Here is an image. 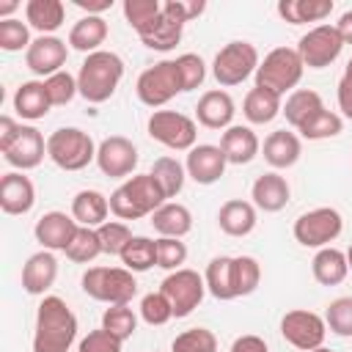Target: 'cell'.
<instances>
[{
	"mask_svg": "<svg viewBox=\"0 0 352 352\" xmlns=\"http://www.w3.org/2000/svg\"><path fill=\"white\" fill-rule=\"evenodd\" d=\"M77 338V316L66 300L47 294L36 311L33 352H69Z\"/></svg>",
	"mask_w": 352,
	"mask_h": 352,
	"instance_id": "obj_1",
	"label": "cell"
},
{
	"mask_svg": "<svg viewBox=\"0 0 352 352\" xmlns=\"http://www.w3.org/2000/svg\"><path fill=\"white\" fill-rule=\"evenodd\" d=\"M121 77H124V60L116 52L99 50V52L85 55L77 72V91L85 102L102 104L116 94Z\"/></svg>",
	"mask_w": 352,
	"mask_h": 352,
	"instance_id": "obj_2",
	"label": "cell"
},
{
	"mask_svg": "<svg viewBox=\"0 0 352 352\" xmlns=\"http://www.w3.org/2000/svg\"><path fill=\"white\" fill-rule=\"evenodd\" d=\"M107 201H110V212L116 217L140 220L146 214H154L168 198L151 173H140V176H129L118 190L110 192Z\"/></svg>",
	"mask_w": 352,
	"mask_h": 352,
	"instance_id": "obj_3",
	"label": "cell"
},
{
	"mask_svg": "<svg viewBox=\"0 0 352 352\" xmlns=\"http://www.w3.org/2000/svg\"><path fill=\"white\" fill-rule=\"evenodd\" d=\"M82 292L107 305H129L138 294V280L126 267H91L82 275Z\"/></svg>",
	"mask_w": 352,
	"mask_h": 352,
	"instance_id": "obj_4",
	"label": "cell"
},
{
	"mask_svg": "<svg viewBox=\"0 0 352 352\" xmlns=\"http://www.w3.org/2000/svg\"><path fill=\"white\" fill-rule=\"evenodd\" d=\"M305 63L300 58L297 50L292 47H275L272 52H267V58L258 63L256 69V85L267 88L278 96H283L286 91H294V85L302 80Z\"/></svg>",
	"mask_w": 352,
	"mask_h": 352,
	"instance_id": "obj_5",
	"label": "cell"
},
{
	"mask_svg": "<svg viewBox=\"0 0 352 352\" xmlns=\"http://www.w3.org/2000/svg\"><path fill=\"white\" fill-rule=\"evenodd\" d=\"M94 138L77 126H60L47 138V157L63 170H82L96 160Z\"/></svg>",
	"mask_w": 352,
	"mask_h": 352,
	"instance_id": "obj_6",
	"label": "cell"
},
{
	"mask_svg": "<svg viewBox=\"0 0 352 352\" xmlns=\"http://www.w3.org/2000/svg\"><path fill=\"white\" fill-rule=\"evenodd\" d=\"M258 63H261V60H258V50H256L250 41H228V44L214 55L212 74H214V80H217L223 88H231V85L245 82L250 74H256Z\"/></svg>",
	"mask_w": 352,
	"mask_h": 352,
	"instance_id": "obj_7",
	"label": "cell"
},
{
	"mask_svg": "<svg viewBox=\"0 0 352 352\" xmlns=\"http://www.w3.org/2000/svg\"><path fill=\"white\" fill-rule=\"evenodd\" d=\"M135 91H138V99H140L146 107H162L165 102H170L176 94L184 91L176 60H160V63L148 66V69L138 77Z\"/></svg>",
	"mask_w": 352,
	"mask_h": 352,
	"instance_id": "obj_8",
	"label": "cell"
},
{
	"mask_svg": "<svg viewBox=\"0 0 352 352\" xmlns=\"http://www.w3.org/2000/svg\"><path fill=\"white\" fill-rule=\"evenodd\" d=\"M294 239L302 248H327L344 231V217L333 206H316L294 220Z\"/></svg>",
	"mask_w": 352,
	"mask_h": 352,
	"instance_id": "obj_9",
	"label": "cell"
},
{
	"mask_svg": "<svg viewBox=\"0 0 352 352\" xmlns=\"http://www.w3.org/2000/svg\"><path fill=\"white\" fill-rule=\"evenodd\" d=\"M148 135H151V140L162 143L165 148L190 151V148H195L198 126L184 113H176V110H154L151 118H148Z\"/></svg>",
	"mask_w": 352,
	"mask_h": 352,
	"instance_id": "obj_10",
	"label": "cell"
},
{
	"mask_svg": "<svg viewBox=\"0 0 352 352\" xmlns=\"http://www.w3.org/2000/svg\"><path fill=\"white\" fill-rule=\"evenodd\" d=\"M160 292L168 297V302H170V308H173V316L182 319V316H190V314L201 305L204 292H206V280H204L195 270L182 267V270L170 272V275L162 280Z\"/></svg>",
	"mask_w": 352,
	"mask_h": 352,
	"instance_id": "obj_11",
	"label": "cell"
},
{
	"mask_svg": "<svg viewBox=\"0 0 352 352\" xmlns=\"http://www.w3.org/2000/svg\"><path fill=\"white\" fill-rule=\"evenodd\" d=\"M280 336L294 346V349H302V352H314L324 344V336H327V324L319 314L314 311H302V308H294V311H286L283 319H280Z\"/></svg>",
	"mask_w": 352,
	"mask_h": 352,
	"instance_id": "obj_12",
	"label": "cell"
},
{
	"mask_svg": "<svg viewBox=\"0 0 352 352\" xmlns=\"http://www.w3.org/2000/svg\"><path fill=\"white\" fill-rule=\"evenodd\" d=\"M341 50H344V41H341L336 25H316L297 44V52H300V58L308 69L330 66L341 55Z\"/></svg>",
	"mask_w": 352,
	"mask_h": 352,
	"instance_id": "obj_13",
	"label": "cell"
},
{
	"mask_svg": "<svg viewBox=\"0 0 352 352\" xmlns=\"http://www.w3.org/2000/svg\"><path fill=\"white\" fill-rule=\"evenodd\" d=\"M184 22H187L184 0H168V3H162L160 19L154 22V28H151L146 36H140V41H143L148 50L168 52V50H173V47L182 41Z\"/></svg>",
	"mask_w": 352,
	"mask_h": 352,
	"instance_id": "obj_14",
	"label": "cell"
},
{
	"mask_svg": "<svg viewBox=\"0 0 352 352\" xmlns=\"http://www.w3.org/2000/svg\"><path fill=\"white\" fill-rule=\"evenodd\" d=\"M96 165H99V170L104 176H113V179L129 176L138 168V148H135V143L129 138L110 135L96 148Z\"/></svg>",
	"mask_w": 352,
	"mask_h": 352,
	"instance_id": "obj_15",
	"label": "cell"
},
{
	"mask_svg": "<svg viewBox=\"0 0 352 352\" xmlns=\"http://www.w3.org/2000/svg\"><path fill=\"white\" fill-rule=\"evenodd\" d=\"M66 55H69V47H66L63 38H58V36H38V38H33V44L25 52V66L33 74L47 80V77L63 72Z\"/></svg>",
	"mask_w": 352,
	"mask_h": 352,
	"instance_id": "obj_16",
	"label": "cell"
},
{
	"mask_svg": "<svg viewBox=\"0 0 352 352\" xmlns=\"http://www.w3.org/2000/svg\"><path fill=\"white\" fill-rule=\"evenodd\" d=\"M47 154V140L44 135L36 129V126H19L16 138L11 140L8 148H3V157L8 165H14L16 170H30V168H38L41 160Z\"/></svg>",
	"mask_w": 352,
	"mask_h": 352,
	"instance_id": "obj_17",
	"label": "cell"
},
{
	"mask_svg": "<svg viewBox=\"0 0 352 352\" xmlns=\"http://www.w3.org/2000/svg\"><path fill=\"white\" fill-rule=\"evenodd\" d=\"M226 154L220 146H212V143H201L195 148L187 151V176L195 182V184H214L223 173H226Z\"/></svg>",
	"mask_w": 352,
	"mask_h": 352,
	"instance_id": "obj_18",
	"label": "cell"
},
{
	"mask_svg": "<svg viewBox=\"0 0 352 352\" xmlns=\"http://www.w3.org/2000/svg\"><path fill=\"white\" fill-rule=\"evenodd\" d=\"M77 220L66 212H47L36 220V242L44 248V250H66L69 242L74 239L77 234Z\"/></svg>",
	"mask_w": 352,
	"mask_h": 352,
	"instance_id": "obj_19",
	"label": "cell"
},
{
	"mask_svg": "<svg viewBox=\"0 0 352 352\" xmlns=\"http://www.w3.org/2000/svg\"><path fill=\"white\" fill-rule=\"evenodd\" d=\"M33 204H36V187L25 173L14 170L0 179V209L6 214H28Z\"/></svg>",
	"mask_w": 352,
	"mask_h": 352,
	"instance_id": "obj_20",
	"label": "cell"
},
{
	"mask_svg": "<svg viewBox=\"0 0 352 352\" xmlns=\"http://www.w3.org/2000/svg\"><path fill=\"white\" fill-rule=\"evenodd\" d=\"M234 99L226 91H206L195 104V118L206 129H228L234 121Z\"/></svg>",
	"mask_w": 352,
	"mask_h": 352,
	"instance_id": "obj_21",
	"label": "cell"
},
{
	"mask_svg": "<svg viewBox=\"0 0 352 352\" xmlns=\"http://www.w3.org/2000/svg\"><path fill=\"white\" fill-rule=\"evenodd\" d=\"M55 278H58V258L52 256V250L33 253L22 267V289L28 294H44L47 289H52Z\"/></svg>",
	"mask_w": 352,
	"mask_h": 352,
	"instance_id": "obj_22",
	"label": "cell"
},
{
	"mask_svg": "<svg viewBox=\"0 0 352 352\" xmlns=\"http://www.w3.org/2000/svg\"><path fill=\"white\" fill-rule=\"evenodd\" d=\"M220 148H223V154H226V160L231 165H248L258 154L261 143H258V138H256V132L250 126L231 124L220 138Z\"/></svg>",
	"mask_w": 352,
	"mask_h": 352,
	"instance_id": "obj_23",
	"label": "cell"
},
{
	"mask_svg": "<svg viewBox=\"0 0 352 352\" xmlns=\"http://www.w3.org/2000/svg\"><path fill=\"white\" fill-rule=\"evenodd\" d=\"M289 195H292V187L280 173H264L250 187L253 206L261 212H280L289 204Z\"/></svg>",
	"mask_w": 352,
	"mask_h": 352,
	"instance_id": "obj_24",
	"label": "cell"
},
{
	"mask_svg": "<svg viewBox=\"0 0 352 352\" xmlns=\"http://www.w3.org/2000/svg\"><path fill=\"white\" fill-rule=\"evenodd\" d=\"M302 154V143L294 132L289 129H275L270 132V138L264 140V160L272 165V168H292Z\"/></svg>",
	"mask_w": 352,
	"mask_h": 352,
	"instance_id": "obj_25",
	"label": "cell"
},
{
	"mask_svg": "<svg viewBox=\"0 0 352 352\" xmlns=\"http://www.w3.org/2000/svg\"><path fill=\"white\" fill-rule=\"evenodd\" d=\"M107 212H110V201L99 190H80L72 201V217L77 220V226H85V228L104 226Z\"/></svg>",
	"mask_w": 352,
	"mask_h": 352,
	"instance_id": "obj_26",
	"label": "cell"
},
{
	"mask_svg": "<svg viewBox=\"0 0 352 352\" xmlns=\"http://www.w3.org/2000/svg\"><path fill=\"white\" fill-rule=\"evenodd\" d=\"M217 223L220 231L228 236H248L256 228V206L250 201H226L217 212Z\"/></svg>",
	"mask_w": 352,
	"mask_h": 352,
	"instance_id": "obj_27",
	"label": "cell"
},
{
	"mask_svg": "<svg viewBox=\"0 0 352 352\" xmlns=\"http://www.w3.org/2000/svg\"><path fill=\"white\" fill-rule=\"evenodd\" d=\"M311 272L316 278V283L322 286H338L344 283V278L349 275V264H346V253L338 248H319L314 261H311Z\"/></svg>",
	"mask_w": 352,
	"mask_h": 352,
	"instance_id": "obj_28",
	"label": "cell"
},
{
	"mask_svg": "<svg viewBox=\"0 0 352 352\" xmlns=\"http://www.w3.org/2000/svg\"><path fill=\"white\" fill-rule=\"evenodd\" d=\"M50 107H52V102H50V96H47L44 80H41V82H38V80H28V82H22V85L16 88V94H14V110H16V116H22V118H28V121L44 118V116L50 113Z\"/></svg>",
	"mask_w": 352,
	"mask_h": 352,
	"instance_id": "obj_29",
	"label": "cell"
},
{
	"mask_svg": "<svg viewBox=\"0 0 352 352\" xmlns=\"http://www.w3.org/2000/svg\"><path fill=\"white\" fill-rule=\"evenodd\" d=\"M151 226L160 236H173V239H182L184 234H190L192 228V214L184 204H176V201H165L154 214H151Z\"/></svg>",
	"mask_w": 352,
	"mask_h": 352,
	"instance_id": "obj_30",
	"label": "cell"
},
{
	"mask_svg": "<svg viewBox=\"0 0 352 352\" xmlns=\"http://www.w3.org/2000/svg\"><path fill=\"white\" fill-rule=\"evenodd\" d=\"M280 19L289 25H305V22H322L333 14V0H280L278 3Z\"/></svg>",
	"mask_w": 352,
	"mask_h": 352,
	"instance_id": "obj_31",
	"label": "cell"
},
{
	"mask_svg": "<svg viewBox=\"0 0 352 352\" xmlns=\"http://www.w3.org/2000/svg\"><path fill=\"white\" fill-rule=\"evenodd\" d=\"M63 3L60 0H30L25 6V19L33 30H38L41 36H52L60 25H63Z\"/></svg>",
	"mask_w": 352,
	"mask_h": 352,
	"instance_id": "obj_32",
	"label": "cell"
},
{
	"mask_svg": "<svg viewBox=\"0 0 352 352\" xmlns=\"http://www.w3.org/2000/svg\"><path fill=\"white\" fill-rule=\"evenodd\" d=\"M107 38V22L102 16H82L69 30V47L80 52H99V44Z\"/></svg>",
	"mask_w": 352,
	"mask_h": 352,
	"instance_id": "obj_33",
	"label": "cell"
},
{
	"mask_svg": "<svg viewBox=\"0 0 352 352\" xmlns=\"http://www.w3.org/2000/svg\"><path fill=\"white\" fill-rule=\"evenodd\" d=\"M283 104H280V96L267 91V88H250L245 102H242V113L250 124H270L275 116H280Z\"/></svg>",
	"mask_w": 352,
	"mask_h": 352,
	"instance_id": "obj_34",
	"label": "cell"
},
{
	"mask_svg": "<svg viewBox=\"0 0 352 352\" xmlns=\"http://www.w3.org/2000/svg\"><path fill=\"white\" fill-rule=\"evenodd\" d=\"M206 292L217 300H234L236 289H234V258L231 256H217L206 264Z\"/></svg>",
	"mask_w": 352,
	"mask_h": 352,
	"instance_id": "obj_35",
	"label": "cell"
},
{
	"mask_svg": "<svg viewBox=\"0 0 352 352\" xmlns=\"http://www.w3.org/2000/svg\"><path fill=\"white\" fill-rule=\"evenodd\" d=\"M324 104H322V96L316 94V91H311V88H297V91H292L289 96H286V104H283V116H286V121L294 126V129H300L316 110H322Z\"/></svg>",
	"mask_w": 352,
	"mask_h": 352,
	"instance_id": "obj_36",
	"label": "cell"
},
{
	"mask_svg": "<svg viewBox=\"0 0 352 352\" xmlns=\"http://www.w3.org/2000/svg\"><path fill=\"white\" fill-rule=\"evenodd\" d=\"M121 264L129 270V272H146L157 264V239H148V236H132L126 242V248L121 250Z\"/></svg>",
	"mask_w": 352,
	"mask_h": 352,
	"instance_id": "obj_37",
	"label": "cell"
},
{
	"mask_svg": "<svg viewBox=\"0 0 352 352\" xmlns=\"http://www.w3.org/2000/svg\"><path fill=\"white\" fill-rule=\"evenodd\" d=\"M151 176L157 179V184L162 187L165 198H176L184 187V179H187V168L176 160V157H160L154 160L151 165Z\"/></svg>",
	"mask_w": 352,
	"mask_h": 352,
	"instance_id": "obj_38",
	"label": "cell"
},
{
	"mask_svg": "<svg viewBox=\"0 0 352 352\" xmlns=\"http://www.w3.org/2000/svg\"><path fill=\"white\" fill-rule=\"evenodd\" d=\"M121 8H124V19L129 22V28H135L138 36H146L162 14L160 0H124Z\"/></svg>",
	"mask_w": 352,
	"mask_h": 352,
	"instance_id": "obj_39",
	"label": "cell"
},
{
	"mask_svg": "<svg viewBox=\"0 0 352 352\" xmlns=\"http://www.w3.org/2000/svg\"><path fill=\"white\" fill-rule=\"evenodd\" d=\"M341 129H344L341 116L333 113V110H327V107H322V110H316L297 132H300L305 140H324V138H336Z\"/></svg>",
	"mask_w": 352,
	"mask_h": 352,
	"instance_id": "obj_40",
	"label": "cell"
},
{
	"mask_svg": "<svg viewBox=\"0 0 352 352\" xmlns=\"http://www.w3.org/2000/svg\"><path fill=\"white\" fill-rule=\"evenodd\" d=\"M63 253H66V258L74 261V264H88V261H94V258L102 253V242H99L96 228L80 226L77 234H74V239L69 242V248H66Z\"/></svg>",
	"mask_w": 352,
	"mask_h": 352,
	"instance_id": "obj_41",
	"label": "cell"
},
{
	"mask_svg": "<svg viewBox=\"0 0 352 352\" xmlns=\"http://www.w3.org/2000/svg\"><path fill=\"white\" fill-rule=\"evenodd\" d=\"M102 327H104L107 333H113L116 338L126 341V338H132L135 330H138V316H135V311H132L129 305H110V308L102 314Z\"/></svg>",
	"mask_w": 352,
	"mask_h": 352,
	"instance_id": "obj_42",
	"label": "cell"
},
{
	"mask_svg": "<svg viewBox=\"0 0 352 352\" xmlns=\"http://www.w3.org/2000/svg\"><path fill=\"white\" fill-rule=\"evenodd\" d=\"M261 283V264L253 256H236L234 258V289L236 297H248Z\"/></svg>",
	"mask_w": 352,
	"mask_h": 352,
	"instance_id": "obj_43",
	"label": "cell"
},
{
	"mask_svg": "<svg viewBox=\"0 0 352 352\" xmlns=\"http://www.w3.org/2000/svg\"><path fill=\"white\" fill-rule=\"evenodd\" d=\"M170 352H217V338L206 327H190L173 338Z\"/></svg>",
	"mask_w": 352,
	"mask_h": 352,
	"instance_id": "obj_44",
	"label": "cell"
},
{
	"mask_svg": "<svg viewBox=\"0 0 352 352\" xmlns=\"http://www.w3.org/2000/svg\"><path fill=\"white\" fill-rule=\"evenodd\" d=\"M96 234H99V242H102V253H107V256H121L126 242L135 236L129 231V226L121 223V220H107L104 226L96 228Z\"/></svg>",
	"mask_w": 352,
	"mask_h": 352,
	"instance_id": "obj_45",
	"label": "cell"
},
{
	"mask_svg": "<svg viewBox=\"0 0 352 352\" xmlns=\"http://www.w3.org/2000/svg\"><path fill=\"white\" fill-rule=\"evenodd\" d=\"M324 324L344 338H352V297H336L324 311Z\"/></svg>",
	"mask_w": 352,
	"mask_h": 352,
	"instance_id": "obj_46",
	"label": "cell"
},
{
	"mask_svg": "<svg viewBox=\"0 0 352 352\" xmlns=\"http://www.w3.org/2000/svg\"><path fill=\"white\" fill-rule=\"evenodd\" d=\"M30 44L33 41H30V30H28L25 22H19V19H0V47L6 52H19V50L28 52Z\"/></svg>",
	"mask_w": 352,
	"mask_h": 352,
	"instance_id": "obj_47",
	"label": "cell"
},
{
	"mask_svg": "<svg viewBox=\"0 0 352 352\" xmlns=\"http://www.w3.org/2000/svg\"><path fill=\"white\" fill-rule=\"evenodd\" d=\"M184 261H187V245L182 239H173V236L157 239V267L176 272V270H182Z\"/></svg>",
	"mask_w": 352,
	"mask_h": 352,
	"instance_id": "obj_48",
	"label": "cell"
},
{
	"mask_svg": "<svg viewBox=\"0 0 352 352\" xmlns=\"http://www.w3.org/2000/svg\"><path fill=\"white\" fill-rule=\"evenodd\" d=\"M140 316H143L146 324L160 327V324L173 319V308H170V302H168V297L162 292H151V294H146L140 300Z\"/></svg>",
	"mask_w": 352,
	"mask_h": 352,
	"instance_id": "obj_49",
	"label": "cell"
},
{
	"mask_svg": "<svg viewBox=\"0 0 352 352\" xmlns=\"http://www.w3.org/2000/svg\"><path fill=\"white\" fill-rule=\"evenodd\" d=\"M44 88H47V96H50L52 107L55 104H69L74 99V94H80L77 91V77H72L69 72H58V74L47 77Z\"/></svg>",
	"mask_w": 352,
	"mask_h": 352,
	"instance_id": "obj_50",
	"label": "cell"
},
{
	"mask_svg": "<svg viewBox=\"0 0 352 352\" xmlns=\"http://www.w3.org/2000/svg\"><path fill=\"white\" fill-rule=\"evenodd\" d=\"M176 66H179L184 91H195V88L204 82V77H206V63H204L201 55H195V52L179 55V58H176Z\"/></svg>",
	"mask_w": 352,
	"mask_h": 352,
	"instance_id": "obj_51",
	"label": "cell"
},
{
	"mask_svg": "<svg viewBox=\"0 0 352 352\" xmlns=\"http://www.w3.org/2000/svg\"><path fill=\"white\" fill-rule=\"evenodd\" d=\"M121 338H116L113 333H107L104 327H99V330H91L82 341H80V346H77V352H121Z\"/></svg>",
	"mask_w": 352,
	"mask_h": 352,
	"instance_id": "obj_52",
	"label": "cell"
},
{
	"mask_svg": "<svg viewBox=\"0 0 352 352\" xmlns=\"http://www.w3.org/2000/svg\"><path fill=\"white\" fill-rule=\"evenodd\" d=\"M231 352H270L267 341L258 338V336H239L234 344H231Z\"/></svg>",
	"mask_w": 352,
	"mask_h": 352,
	"instance_id": "obj_53",
	"label": "cell"
},
{
	"mask_svg": "<svg viewBox=\"0 0 352 352\" xmlns=\"http://www.w3.org/2000/svg\"><path fill=\"white\" fill-rule=\"evenodd\" d=\"M338 107L352 121V80L349 77H341V82H338Z\"/></svg>",
	"mask_w": 352,
	"mask_h": 352,
	"instance_id": "obj_54",
	"label": "cell"
},
{
	"mask_svg": "<svg viewBox=\"0 0 352 352\" xmlns=\"http://www.w3.org/2000/svg\"><path fill=\"white\" fill-rule=\"evenodd\" d=\"M19 126H22V124H16L11 116H3V118H0V151L11 146V140L16 138Z\"/></svg>",
	"mask_w": 352,
	"mask_h": 352,
	"instance_id": "obj_55",
	"label": "cell"
},
{
	"mask_svg": "<svg viewBox=\"0 0 352 352\" xmlns=\"http://www.w3.org/2000/svg\"><path fill=\"white\" fill-rule=\"evenodd\" d=\"M74 6L88 11V16H99L102 11H107L113 6V0H74Z\"/></svg>",
	"mask_w": 352,
	"mask_h": 352,
	"instance_id": "obj_56",
	"label": "cell"
},
{
	"mask_svg": "<svg viewBox=\"0 0 352 352\" xmlns=\"http://www.w3.org/2000/svg\"><path fill=\"white\" fill-rule=\"evenodd\" d=\"M336 30H338V36H341L344 44H352V11H344V14H341Z\"/></svg>",
	"mask_w": 352,
	"mask_h": 352,
	"instance_id": "obj_57",
	"label": "cell"
},
{
	"mask_svg": "<svg viewBox=\"0 0 352 352\" xmlns=\"http://www.w3.org/2000/svg\"><path fill=\"white\" fill-rule=\"evenodd\" d=\"M204 8H206V3H204V0H192V3H184V14H187V22H190V19H195V16H201V14H204Z\"/></svg>",
	"mask_w": 352,
	"mask_h": 352,
	"instance_id": "obj_58",
	"label": "cell"
},
{
	"mask_svg": "<svg viewBox=\"0 0 352 352\" xmlns=\"http://www.w3.org/2000/svg\"><path fill=\"white\" fill-rule=\"evenodd\" d=\"M16 8H19V3H16V0H11V3H0V16H3V19H11L8 14H11V11H16Z\"/></svg>",
	"mask_w": 352,
	"mask_h": 352,
	"instance_id": "obj_59",
	"label": "cell"
},
{
	"mask_svg": "<svg viewBox=\"0 0 352 352\" xmlns=\"http://www.w3.org/2000/svg\"><path fill=\"white\" fill-rule=\"evenodd\" d=\"M344 77H349V80H352V58H349V63H346V72H344Z\"/></svg>",
	"mask_w": 352,
	"mask_h": 352,
	"instance_id": "obj_60",
	"label": "cell"
},
{
	"mask_svg": "<svg viewBox=\"0 0 352 352\" xmlns=\"http://www.w3.org/2000/svg\"><path fill=\"white\" fill-rule=\"evenodd\" d=\"M346 264H349V270H352V245H349V250H346Z\"/></svg>",
	"mask_w": 352,
	"mask_h": 352,
	"instance_id": "obj_61",
	"label": "cell"
},
{
	"mask_svg": "<svg viewBox=\"0 0 352 352\" xmlns=\"http://www.w3.org/2000/svg\"><path fill=\"white\" fill-rule=\"evenodd\" d=\"M314 352H330V349H324V346H319V349H314Z\"/></svg>",
	"mask_w": 352,
	"mask_h": 352,
	"instance_id": "obj_62",
	"label": "cell"
}]
</instances>
